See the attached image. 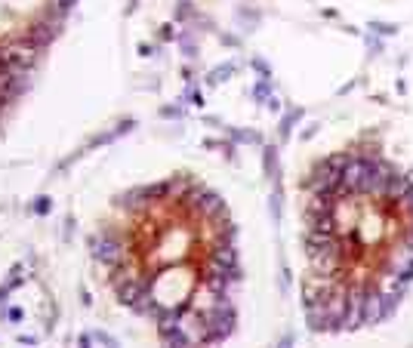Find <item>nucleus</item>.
<instances>
[{
    "mask_svg": "<svg viewBox=\"0 0 413 348\" xmlns=\"http://www.w3.org/2000/svg\"><path fill=\"white\" fill-rule=\"evenodd\" d=\"M370 31H373V34H395V31H398V25H386V22L380 25V22H370Z\"/></svg>",
    "mask_w": 413,
    "mask_h": 348,
    "instance_id": "nucleus-1",
    "label": "nucleus"
}]
</instances>
